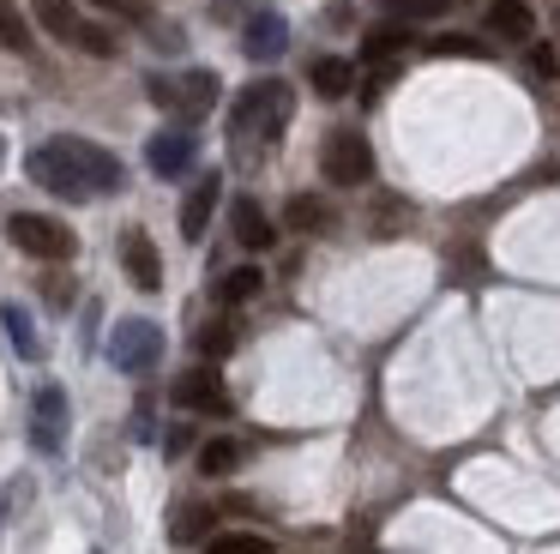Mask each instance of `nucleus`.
I'll return each mask as SVG.
<instances>
[{"label": "nucleus", "mask_w": 560, "mask_h": 554, "mask_svg": "<svg viewBox=\"0 0 560 554\" xmlns=\"http://www.w3.org/2000/svg\"><path fill=\"white\" fill-rule=\"evenodd\" d=\"M235 464H242V446L235 440H206L199 446V470H206V476H230Z\"/></svg>", "instance_id": "412c9836"}, {"label": "nucleus", "mask_w": 560, "mask_h": 554, "mask_svg": "<svg viewBox=\"0 0 560 554\" xmlns=\"http://www.w3.org/2000/svg\"><path fill=\"white\" fill-rule=\"evenodd\" d=\"M530 67H536V79H560V55H555L548 43L530 48Z\"/></svg>", "instance_id": "cd10ccee"}, {"label": "nucleus", "mask_w": 560, "mask_h": 554, "mask_svg": "<svg viewBox=\"0 0 560 554\" xmlns=\"http://www.w3.org/2000/svg\"><path fill=\"white\" fill-rule=\"evenodd\" d=\"M0 48H13V55H31V24L19 19L7 0H0Z\"/></svg>", "instance_id": "4be33fe9"}, {"label": "nucleus", "mask_w": 560, "mask_h": 554, "mask_svg": "<svg viewBox=\"0 0 560 554\" xmlns=\"http://www.w3.org/2000/svg\"><path fill=\"white\" fill-rule=\"evenodd\" d=\"M158 356H163V332L151 320H115V332H109V361L121 373H151L158 368Z\"/></svg>", "instance_id": "39448f33"}, {"label": "nucleus", "mask_w": 560, "mask_h": 554, "mask_svg": "<svg viewBox=\"0 0 560 554\" xmlns=\"http://www.w3.org/2000/svg\"><path fill=\"white\" fill-rule=\"evenodd\" d=\"M211 530V506H182V512H175V524H170V536L175 542H199Z\"/></svg>", "instance_id": "5701e85b"}, {"label": "nucleus", "mask_w": 560, "mask_h": 554, "mask_svg": "<svg viewBox=\"0 0 560 554\" xmlns=\"http://www.w3.org/2000/svg\"><path fill=\"white\" fill-rule=\"evenodd\" d=\"M211 103H218V72H206V67H194L182 84H175V108H182L187 120H199V115H211Z\"/></svg>", "instance_id": "ddd939ff"}, {"label": "nucleus", "mask_w": 560, "mask_h": 554, "mask_svg": "<svg viewBox=\"0 0 560 554\" xmlns=\"http://www.w3.org/2000/svg\"><path fill=\"white\" fill-rule=\"evenodd\" d=\"M488 31L506 36V43H530V36H536V12L524 7V0H494V7H488Z\"/></svg>", "instance_id": "4468645a"}, {"label": "nucleus", "mask_w": 560, "mask_h": 554, "mask_svg": "<svg viewBox=\"0 0 560 554\" xmlns=\"http://www.w3.org/2000/svg\"><path fill=\"white\" fill-rule=\"evenodd\" d=\"M230 223H235V241H242L247 253H266L271 241H278V229H271V217L259 211V199H247V193L230 205Z\"/></svg>", "instance_id": "9b49d317"}, {"label": "nucleus", "mask_w": 560, "mask_h": 554, "mask_svg": "<svg viewBox=\"0 0 560 554\" xmlns=\"http://www.w3.org/2000/svg\"><path fill=\"white\" fill-rule=\"evenodd\" d=\"M434 55H482L476 36H434Z\"/></svg>", "instance_id": "c85d7f7f"}, {"label": "nucleus", "mask_w": 560, "mask_h": 554, "mask_svg": "<svg viewBox=\"0 0 560 554\" xmlns=\"http://www.w3.org/2000/svg\"><path fill=\"white\" fill-rule=\"evenodd\" d=\"M290 84L283 79H254L242 96H235V115H230V127H235V139H247V132H259V139H278L283 127H290Z\"/></svg>", "instance_id": "f03ea898"}, {"label": "nucleus", "mask_w": 560, "mask_h": 554, "mask_svg": "<svg viewBox=\"0 0 560 554\" xmlns=\"http://www.w3.org/2000/svg\"><path fill=\"white\" fill-rule=\"evenodd\" d=\"M326 181L331 187H368L374 181V145H368V132H355V127H338L326 139Z\"/></svg>", "instance_id": "20e7f679"}, {"label": "nucleus", "mask_w": 560, "mask_h": 554, "mask_svg": "<svg viewBox=\"0 0 560 554\" xmlns=\"http://www.w3.org/2000/svg\"><path fill=\"white\" fill-rule=\"evenodd\" d=\"M259 289H266L259 265H242V272H230V277H223L218 301H223V308H242V301H254V296H259Z\"/></svg>", "instance_id": "6ab92c4d"}, {"label": "nucleus", "mask_w": 560, "mask_h": 554, "mask_svg": "<svg viewBox=\"0 0 560 554\" xmlns=\"http://www.w3.org/2000/svg\"><path fill=\"white\" fill-rule=\"evenodd\" d=\"M230 344H235L230 325H206V332H199V349H206V356H230Z\"/></svg>", "instance_id": "bb28decb"}, {"label": "nucleus", "mask_w": 560, "mask_h": 554, "mask_svg": "<svg viewBox=\"0 0 560 554\" xmlns=\"http://www.w3.org/2000/svg\"><path fill=\"white\" fill-rule=\"evenodd\" d=\"M121 272L133 277L139 296H158L163 289V259H158V241H151L145 229H127L121 235Z\"/></svg>", "instance_id": "0eeeda50"}, {"label": "nucleus", "mask_w": 560, "mask_h": 554, "mask_svg": "<svg viewBox=\"0 0 560 554\" xmlns=\"http://www.w3.org/2000/svg\"><path fill=\"white\" fill-rule=\"evenodd\" d=\"M7 241H13L19 253H31V259H49V265H61V259L79 253L73 229L55 223V217H43V211H13L7 217Z\"/></svg>", "instance_id": "7ed1b4c3"}, {"label": "nucleus", "mask_w": 560, "mask_h": 554, "mask_svg": "<svg viewBox=\"0 0 560 554\" xmlns=\"http://www.w3.org/2000/svg\"><path fill=\"white\" fill-rule=\"evenodd\" d=\"M0 325H7V337H13V349L25 361L43 356V337H37V325H31V313L19 308V301H0Z\"/></svg>", "instance_id": "dca6fc26"}, {"label": "nucleus", "mask_w": 560, "mask_h": 554, "mask_svg": "<svg viewBox=\"0 0 560 554\" xmlns=\"http://www.w3.org/2000/svg\"><path fill=\"white\" fill-rule=\"evenodd\" d=\"M242 48H247V60H278L283 48H290V24H283L278 12L259 7L254 19L242 24Z\"/></svg>", "instance_id": "9d476101"}, {"label": "nucleus", "mask_w": 560, "mask_h": 554, "mask_svg": "<svg viewBox=\"0 0 560 554\" xmlns=\"http://www.w3.org/2000/svg\"><path fill=\"white\" fill-rule=\"evenodd\" d=\"M97 12H109V19H127V24H145L151 19V7L145 0H91Z\"/></svg>", "instance_id": "a878e982"}, {"label": "nucleus", "mask_w": 560, "mask_h": 554, "mask_svg": "<svg viewBox=\"0 0 560 554\" xmlns=\"http://www.w3.org/2000/svg\"><path fill=\"white\" fill-rule=\"evenodd\" d=\"M0 163H7V139H0Z\"/></svg>", "instance_id": "c756f323"}, {"label": "nucleus", "mask_w": 560, "mask_h": 554, "mask_svg": "<svg viewBox=\"0 0 560 554\" xmlns=\"http://www.w3.org/2000/svg\"><path fill=\"white\" fill-rule=\"evenodd\" d=\"M73 48H85V55H97V60H109L115 55V31H103V24H79V36H73Z\"/></svg>", "instance_id": "393cba45"}, {"label": "nucleus", "mask_w": 560, "mask_h": 554, "mask_svg": "<svg viewBox=\"0 0 560 554\" xmlns=\"http://www.w3.org/2000/svg\"><path fill=\"white\" fill-rule=\"evenodd\" d=\"M410 43H416V36L404 31V24H386V31H368V36H362V55L374 60V67H392V60H398Z\"/></svg>", "instance_id": "f3484780"}, {"label": "nucleus", "mask_w": 560, "mask_h": 554, "mask_svg": "<svg viewBox=\"0 0 560 554\" xmlns=\"http://www.w3.org/2000/svg\"><path fill=\"white\" fill-rule=\"evenodd\" d=\"M206 554H271V536H259V530H223V536L206 542Z\"/></svg>", "instance_id": "aec40b11"}, {"label": "nucleus", "mask_w": 560, "mask_h": 554, "mask_svg": "<svg viewBox=\"0 0 560 554\" xmlns=\"http://www.w3.org/2000/svg\"><path fill=\"white\" fill-rule=\"evenodd\" d=\"M145 163H151V175H163V181L187 175V163H194V132H187V127H163V132H151Z\"/></svg>", "instance_id": "6e6552de"}, {"label": "nucleus", "mask_w": 560, "mask_h": 554, "mask_svg": "<svg viewBox=\"0 0 560 554\" xmlns=\"http://www.w3.org/2000/svg\"><path fill=\"white\" fill-rule=\"evenodd\" d=\"M307 84H314L319 96H350V91H355V72H350V60L319 55L314 67H307Z\"/></svg>", "instance_id": "2eb2a0df"}, {"label": "nucleus", "mask_w": 560, "mask_h": 554, "mask_svg": "<svg viewBox=\"0 0 560 554\" xmlns=\"http://www.w3.org/2000/svg\"><path fill=\"white\" fill-rule=\"evenodd\" d=\"M25 169L43 193H55V199H103V193L121 187V157L91 145V139H73V132L37 145Z\"/></svg>", "instance_id": "f257e3e1"}, {"label": "nucleus", "mask_w": 560, "mask_h": 554, "mask_svg": "<svg viewBox=\"0 0 560 554\" xmlns=\"http://www.w3.org/2000/svg\"><path fill=\"white\" fill-rule=\"evenodd\" d=\"M37 19H43V31H49V36H61V43H73V36H79V24H85V19H79V7H73V0H37Z\"/></svg>", "instance_id": "a211bd4d"}, {"label": "nucleus", "mask_w": 560, "mask_h": 554, "mask_svg": "<svg viewBox=\"0 0 560 554\" xmlns=\"http://www.w3.org/2000/svg\"><path fill=\"white\" fill-rule=\"evenodd\" d=\"M31 446L49 458L67 446V392L61 385H37V397H31Z\"/></svg>", "instance_id": "423d86ee"}, {"label": "nucleus", "mask_w": 560, "mask_h": 554, "mask_svg": "<svg viewBox=\"0 0 560 554\" xmlns=\"http://www.w3.org/2000/svg\"><path fill=\"white\" fill-rule=\"evenodd\" d=\"M218 199H223V181H218V175L194 181V193H187V205H182V235H187V241L206 235V223H211V211H218Z\"/></svg>", "instance_id": "f8f14e48"}, {"label": "nucleus", "mask_w": 560, "mask_h": 554, "mask_svg": "<svg viewBox=\"0 0 560 554\" xmlns=\"http://www.w3.org/2000/svg\"><path fill=\"white\" fill-rule=\"evenodd\" d=\"M326 223H331V211L314 199V193H295L290 199V229H326Z\"/></svg>", "instance_id": "b1692460"}, {"label": "nucleus", "mask_w": 560, "mask_h": 554, "mask_svg": "<svg viewBox=\"0 0 560 554\" xmlns=\"http://www.w3.org/2000/svg\"><path fill=\"white\" fill-rule=\"evenodd\" d=\"M175 404H182V409H206V416H223V409H230V392H223L218 368H187L182 380H175Z\"/></svg>", "instance_id": "1a4fd4ad"}]
</instances>
